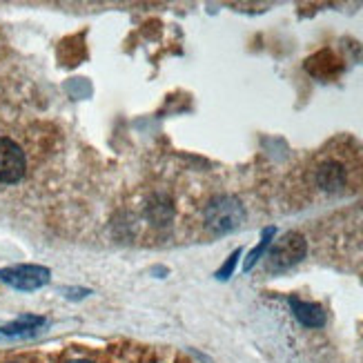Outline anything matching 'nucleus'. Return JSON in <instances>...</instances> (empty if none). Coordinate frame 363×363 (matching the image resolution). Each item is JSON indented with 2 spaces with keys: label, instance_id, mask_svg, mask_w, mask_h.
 <instances>
[{
  "label": "nucleus",
  "instance_id": "obj_2",
  "mask_svg": "<svg viewBox=\"0 0 363 363\" xmlns=\"http://www.w3.org/2000/svg\"><path fill=\"white\" fill-rule=\"evenodd\" d=\"M50 277L52 272L43 265H13V267H3V270H0V281L23 292H31V290L47 286Z\"/></svg>",
  "mask_w": 363,
  "mask_h": 363
},
{
  "label": "nucleus",
  "instance_id": "obj_6",
  "mask_svg": "<svg viewBox=\"0 0 363 363\" xmlns=\"http://www.w3.org/2000/svg\"><path fill=\"white\" fill-rule=\"evenodd\" d=\"M43 325H45L43 317H36V314H23V317H18L16 321H11L7 325H0V337H11V339L31 337V335H36Z\"/></svg>",
  "mask_w": 363,
  "mask_h": 363
},
{
  "label": "nucleus",
  "instance_id": "obj_8",
  "mask_svg": "<svg viewBox=\"0 0 363 363\" xmlns=\"http://www.w3.org/2000/svg\"><path fill=\"white\" fill-rule=\"evenodd\" d=\"M272 236H274V228H267L265 232H263V239H261V243L250 252V257H247V261H245V270H250L252 265H255L257 261H259V257L265 252V247L270 245V241H272Z\"/></svg>",
  "mask_w": 363,
  "mask_h": 363
},
{
  "label": "nucleus",
  "instance_id": "obj_10",
  "mask_svg": "<svg viewBox=\"0 0 363 363\" xmlns=\"http://www.w3.org/2000/svg\"><path fill=\"white\" fill-rule=\"evenodd\" d=\"M67 363H94V361H87V359H74V361H67Z\"/></svg>",
  "mask_w": 363,
  "mask_h": 363
},
{
  "label": "nucleus",
  "instance_id": "obj_3",
  "mask_svg": "<svg viewBox=\"0 0 363 363\" xmlns=\"http://www.w3.org/2000/svg\"><path fill=\"white\" fill-rule=\"evenodd\" d=\"M27 172V159L23 147L16 140L0 136V183H18Z\"/></svg>",
  "mask_w": 363,
  "mask_h": 363
},
{
  "label": "nucleus",
  "instance_id": "obj_1",
  "mask_svg": "<svg viewBox=\"0 0 363 363\" xmlns=\"http://www.w3.org/2000/svg\"><path fill=\"white\" fill-rule=\"evenodd\" d=\"M245 220V210L239 199L234 196H216L210 201L205 210V225L214 234H228L236 230Z\"/></svg>",
  "mask_w": 363,
  "mask_h": 363
},
{
  "label": "nucleus",
  "instance_id": "obj_5",
  "mask_svg": "<svg viewBox=\"0 0 363 363\" xmlns=\"http://www.w3.org/2000/svg\"><path fill=\"white\" fill-rule=\"evenodd\" d=\"M290 308L296 321L303 323L306 328H321L325 323V310L319 303H308L296 296H290Z\"/></svg>",
  "mask_w": 363,
  "mask_h": 363
},
{
  "label": "nucleus",
  "instance_id": "obj_9",
  "mask_svg": "<svg viewBox=\"0 0 363 363\" xmlns=\"http://www.w3.org/2000/svg\"><path fill=\"white\" fill-rule=\"evenodd\" d=\"M239 255H241V252L239 250H236L234 252V255L228 259V263L223 265V267H220V270H218V279H228L230 274H232V270H234V265H236V259H239Z\"/></svg>",
  "mask_w": 363,
  "mask_h": 363
},
{
  "label": "nucleus",
  "instance_id": "obj_4",
  "mask_svg": "<svg viewBox=\"0 0 363 363\" xmlns=\"http://www.w3.org/2000/svg\"><path fill=\"white\" fill-rule=\"evenodd\" d=\"M303 257H306V239L301 234L290 232L281 241H277V245L270 250L267 263H270V270H288V267L298 263Z\"/></svg>",
  "mask_w": 363,
  "mask_h": 363
},
{
  "label": "nucleus",
  "instance_id": "obj_7",
  "mask_svg": "<svg viewBox=\"0 0 363 363\" xmlns=\"http://www.w3.org/2000/svg\"><path fill=\"white\" fill-rule=\"evenodd\" d=\"M317 183L325 192H339L348 183V174H345V167L339 163H323L317 172Z\"/></svg>",
  "mask_w": 363,
  "mask_h": 363
},
{
  "label": "nucleus",
  "instance_id": "obj_11",
  "mask_svg": "<svg viewBox=\"0 0 363 363\" xmlns=\"http://www.w3.org/2000/svg\"><path fill=\"white\" fill-rule=\"evenodd\" d=\"M9 363H21V361H9Z\"/></svg>",
  "mask_w": 363,
  "mask_h": 363
}]
</instances>
